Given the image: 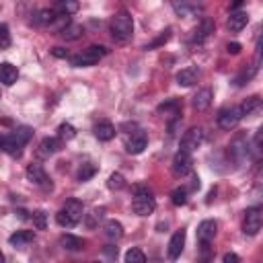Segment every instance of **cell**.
<instances>
[{"mask_svg":"<svg viewBox=\"0 0 263 263\" xmlns=\"http://www.w3.org/2000/svg\"><path fill=\"white\" fill-rule=\"evenodd\" d=\"M183 247H185V230H177V232L171 236V240H168V249H166L168 259H177V257L181 255Z\"/></svg>","mask_w":263,"mask_h":263,"instance_id":"cell-15","label":"cell"},{"mask_svg":"<svg viewBox=\"0 0 263 263\" xmlns=\"http://www.w3.org/2000/svg\"><path fill=\"white\" fill-rule=\"evenodd\" d=\"M171 201H173L175 205H185V203H187V189L177 187V189L171 193Z\"/></svg>","mask_w":263,"mask_h":263,"instance_id":"cell-38","label":"cell"},{"mask_svg":"<svg viewBox=\"0 0 263 263\" xmlns=\"http://www.w3.org/2000/svg\"><path fill=\"white\" fill-rule=\"evenodd\" d=\"M105 53H107V47H103V45H90L88 49L72 55L70 58V64L76 66V68H88V66H95Z\"/></svg>","mask_w":263,"mask_h":263,"instance_id":"cell-3","label":"cell"},{"mask_svg":"<svg viewBox=\"0 0 263 263\" xmlns=\"http://www.w3.org/2000/svg\"><path fill=\"white\" fill-rule=\"evenodd\" d=\"M242 2H245V0H232V4H230V10H236V8H240V6H242Z\"/></svg>","mask_w":263,"mask_h":263,"instance_id":"cell-44","label":"cell"},{"mask_svg":"<svg viewBox=\"0 0 263 263\" xmlns=\"http://www.w3.org/2000/svg\"><path fill=\"white\" fill-rule=\"evenodd\" d=\"M95 173H97V166H95V164H82V166L78 168L76 179H78L80 183H84V181H88L90 177H95Z\"/></svg>","mask_w":263,"mask_h":263,"instance_id":"cell-33","label":"cell"},{"mask_svg":"<svg viewBox=\"0 0 263 263\" xmlns=\"http://www.w3.org/2000/svg\"><path fill=\"white\" fill-rule=\"evenodd\" d=\"M16 78H18L16 66H12L10 62H2L0 64V82L6 84V86H10V84L16 82Z\"/></svg>","mask_w":263,"mask_h":263,"instance_id":"cell-20","label":"cell"},{"mask_svg":"<svg viewBox=\"0 0 263 263\" xmlns=\"http://www.w3.org/2000/svg\"><path fill=\"white\" fill-rule=\"evenodd\" d=\"M10 45V33L6 25H0V49H6Z\"/></svg>","mask_w":263,"mask_h":263,"instance_id":"cell-39","label":"cell"},{"mask_svg":"<svg viewBox=\"0 0 263 263\" xmlns=\"http://www.w3.org/2000/svg\"><path fill=\"white\" fill-rule=\"evenodd\" d=\"M78 8H80V4H78V0H60L58 2V6L53 8L58 14H74V12H78Z\"/></svg>","mask_w":263,"mask_h":263,"instance_id":"cell-28","label":"cell"},{"mask_svg":"<svg viewBox=\"0 0 263 263\" xmlns=\"http://www.w3.org/2000/svg\"><path fill=\"white\" fill-rule=\"evenodd\" d=\"M107 185H109V189L119 191V189H123V187H125V179H123V175H121V173H113V175L109 177Z\"/></svg>","mask_w":263,"mask_h":263,"instance_id":"cell-37","label":"cell"},{"mask_svg":"<svg viewBox=\"0 0 263 263\" xmlns=\"http://www.w3.org/2000/svg\"><path fill=\"white\" fill-rule=\"evenodd\" d=\"M247 25H249V14L242 12V10L232 12V14L228 16V23H226V27H228L230 33H238V31H242Z\"/></svg>","mask_w":263,"mask_h":263,"instance_id":"cell-16","label":"cell"},{"mask_svg":"<svg viewBox=\"0 0 263 263\" xmlns=\"http://www.w3.org/2000/svg\"><path fill=\"white\" fill-rule=\"evenodd\" d=\"M240 49H242V47H240V43H236V41H232V43H228V45H226V51H228V53H232V55L240 53Z\"/></svg>","mask_w":263,"mask_h":263,"instance_id":"cell-41","label":"cell"},{"mask_svg":"<svg viewBox=\"0 0 263 263\" xmlns=\"http://www.w3.org/2000/svg\"><path fill=\"white\" fill-rule=\"evenodd\" d=\"M10 136H12L18 144H23V146H25V144L33 138V127H29V125H18L16 129H12V132H10Z\"/></svg>","mask_w":263,"mask_h":263,"instance_id":"cell-27","label":"cell"},{"mask_svg":"<svg viewBox=\"0 0 263 263\" xmlns=\"http://www.w3.org/2000/svg\"><path fill=\"white\" fill-rule=\"evenodd\" d=\"M189 171H191V154L179 150V152L175 154V158H173V175L183 177V175H187Z\"/></svg>","mask_w":263,"mask_h":263,"instance_id":"cell-8","label":"cell"},{"mask_svg":"<svg viewBox=\"0 0 263 263\" xmlns=\"http://www.w3.org/2000/svg\"><path fill=\"white\" fill-rule=\"evenodd\" d=\"M92 132H95V136L101 140V142H109V140H113L115 138V125L113 123H109V121H99L95 127H92Z\"/></svg>","mask_w":263,"mask_h":263,"instance_id":"cell-18","label":"cell"},{"mask_svg":"<svg viewBox=\"0 0 263 263\" xmlns=\"http://www.w3.org/2000/svg\"><path fill=\"white\" fill-rule=\"evenodd\" d=\"M263 226V210L259 205L249 208L245 212V220H242V232L249 236H255Z\"/></svg>","mask_w":263,"mask_h":263,"instance_id":"cell-4","label":"cell"},{"mask_svg":"<svg viewBox=\"0 0 263 263\" xmlns=\"http://www.w3.org/2000/svg\"><path fill=\"white\" fill-rule=\"evenodd\" d=\"M60 245L66 249V251H82L84 249V240L74 236V234H64L60 238Z\"/></svg>","mask_w":263,"mask_h":263,"instance_id":"cell-26","label":"cell"},{"mask_svg":"<svg viewBox=\"0 0 263 263\" xmlns=\"http://www.w3.org/2000/svg\"><path fill=\"white\" fill-rule=\"evenodd\" d=\"M82 35H84V29H82V25H78V23H68V25L60 31V37L66 39V41H76V39H80Z\"/></svg>","mask_w":263,"mask_h":263,"instance_id":"cell-21","label":"cell"},{"mask_svg":"<svg viewBox=\"0 0 263 263\" xmlns=\"http://www.w3.org/2000/svg\"><path fill=\"white\" fill-rule=\"evenodd\" d=\"M0 150H4L12 158H21L23 156V144H18L10 134L8 136H0Z\"/></svg>","mask_w":263,"mask_h":263,"instance_id":"cell-12","label":"cell"},{"mask_svg":"<svg viewBox=\"0 0 263 263\" xmlns=\"http://www.w3.org/2000/svg\"><path fill=\"white\" fill-rule=\"evenodd\" d=\"M242 119L240 115V109L238 107H224L218 111V125L222 129H232L236 127V123Z\"/></svg>","mask_w":263,"mask_h":263,"instance_id":"cell-6","label":"cell"},{"mask_svg":"<svg viewBox=\"0 0 263 263\" xmlns=\"http://www.w3.org/2000/svg\"><path fill=\"white\" fill-rule=\"evenodd\" d=\"M212 29H214L212 21H208V18H205V21L201 23V27H197V29L193 31V33H195V35H193V41H201V39H205V37L212 33Z\"/></svg>","mask_w":263,"mask_h":263,"instance_id":"cell-31","label":"cell"},{"mask_svg":"<svg viewBox=\"0 0 263 263\" xmlns=\"http://www.w3.org/2000/svg\"><path fill=\"white\" fill-rule=\"evenodd\" d=\"M201 142H203V129H201V127H191V129H187V132L183 134V138H181V150L187 152V154H191L193 150L199 148Z\"/></svg>","mask_w":263,"mask_h":263,"instance_id":"cell-5","label":"cell"},{"mask_svg":"<svg viewBox=\"0 0 263 263\" xmlns=\"http://www.w3.org/2000/svg\"><path fill=\"white\" fill-rule=\"evenodd\" d=\"M31 220H33V226H35L37 230H45V226H47V214H45L43 210L33 212V214H31Z\"/></svg>","mask_w":263,"mask_h":263,"instance_id":"cell-34","label":"cell"},{"mask_svg":"<svg viewBox=\"0 0 263 263\" xmlns=\"http://www.w3.org/2000/svg\"><path fill=\"white\" fill-rule=\"evenodd\" d=\"M62 212L74 222V224H78L80 220H82V212H84V205H82V201H78V199H68L66 201V205L62 208Z\"/></svg>","mask_w":263,"mask_h":263,"instance_id":"cell-14","label":"cell"},{"mask_svg":"<svg viewBox=\"0 0 263 263\" xmlns=\"http://www.w3.org/2000/svg\"><path fill=\"white\" fill-rule=\"evenodd\" d=\"M105 253H107L109 257H117V249H115V247H109V249H105Z\"/></svg>","mask_w":263,"mask_h":263,"instance_id":"cell-45","label":"cell"},{"mask_svg":"<svg viewBox=\"0 0 263 263\" xmlns=\"http://www.w3.org/2000/svg\"><path fill=\"white\" fill-rule=\"evenodd\" d=\"M58 136H60L62 140H72V138L76 136V129H74V125H70V123H60V125H58Z\"/></svg>","mask_w":263,"mask_h":263,"instance_id":"cell-36","label":"cell"},{"mask_svg":"<svg viewBox=\"0 0 263 263\" xmlns=\"http://www.w3.org/2000/svg\"><path fill=\"white\" fill-rule=\"evenodd\" d=\"M216 232H218V224H216L214 220H203V222H199V226H197V240H199L201 245H205V242L214 240Z\"/></svg>","mask_w":263,"mask_h":263,"instance_id":"cell-11","label":"cell"},{"mask_svg":"<svg viewBox=\"0 0 263 263\" xmlns=\"http://www.w3.org/2000/svg\"><path fill=\"white\" fill-rule=\"evenodd\" d=\"M197 76H199L197 66H187V68H181V70L177 72L175 80H177L179 86H193V84L197 82Z\"/></svg>","mask_w":263,"mask_h":263,"instance_id":"cell-10","label":"cell"},{"mask_svg":"<svg viewBox=\"0 0 263 263\" xmlns=\"http://www.w3.org/2000/svg\"><path fill=\"white\" fill-rule=\"evenodd\" d=\"M33 238H35L33 230H16L14 234H10L8 242H10L12 247H27L29 242H33Z\"/></svg>","mask_w":263,"mask_h":263,"instance_id":"cell-22","label":"cell"},{"mask_svg":"<svg viewBox=\"0 0 263 263\" xmlns=\"http://www.w3.org/2000/svg\"><path fill=\"white\" fill-rule=\"evenodd\" d=\"M51 53H53L55 58H68V51H64L62 47H53V49H51Z\"/></svg>","mask_w":263,"mask_h":263,"instance_id":"cell-43","label":"cell"},{"mask_svg":"<svg viewBox=\"0 0 263 263\" xmlns=\"http://www.w3.org/2000/svg\"><path fill=\"white\" fill-rule=\"evenodd\" d=\"M171 33H173V29H171V27H166V29H164V31H162V33H160V35H158L154 41H150V43L146 45V49H156V47H162V45H164V43L171 39Z\"/></svg>","mask_w":263,"mask_h":263,"instance_id":"cell-32","label":"cell"},{"mask_svg":"<svg viewBox=\"0 0 263 263\" xmlns=\"http://www.w3.org/2000/svg\"><path fill=\"white\" fill-rule=\"evenodd\" d=\"M212 99H214L212 88H201V90H197V92L193 95L191 105H193V109H197V111H205V109L212 105Z\"/></svg>","mask_w":263,"mask_h":263,"instance_id":"cell-17","label":"cell"},{"mask_svg":"<svg viewBox=\"0 0 263 263\" xmlns=\"http://www.w3.org/2000/svg\"><path fill=\"white\" fill-rule=\"evenodd\" d=\"M2 261H4V255H2V251H0V263H2Z\"/></svg>","mask_w":263,"mask_h":263,"instance_id":"cell-46","label":"cell"},{"mask_svg":"<svg viewBox=\"0 0 263 263\" xmlns=\"http://www.w3.org/2000/svg\"><path fill=\"white\" fill-rule=\"evenodd\" d=\"M156 208V201L152 197V191L144 185H136L134 187V201H132V210L138 214V216H148L152 214Z\"/></svg>","mask_w":263,"mask_h":263,"instance_id":"cell-2","label":"cell"},{"mask_svg":"<svg viewBox=\"0 0 263 263\" xmlns=\"http://www.w3.org/2000/svg\"><path fill=\"white\" fill-rule=\"evenodd\" d=\"M257 70H259L257 62H255V64H251L249 68H242V70H240V74L234 78V84H236V86H242V84H247V82H249V80H251V78L257 74Z\"/></svg>","mask_w":263,"mask_h":263,"instance_id":"cell-29","label":"cell"},{"mask_svg":"<svg viewBox=\"0 0 263 263\" xmlns=\"http://www.w3.org/2000/svg\"><path fill=\"white\" fill-rule=\"evenodd\" d=\"M55 10L53 8H43V10H39L35 16H33V23L37 25V27H49L51 23H53V18H55Z\"/></svg>","mask_w":263,"mask_h":263,"instance_id":"cell-23","label":"cell"},{"mask_svg":"<svg viewBox=\"0 0 263 263\" xmlns=\"http://www.w3.org/2000/svg\"><path fill=\"white\" fill-rule=\"evenodd\" d=\"M27 179L31 181V183H35V185H41V187H51V183H49V179H47V173L43 171V166L41 164H37V162H33V164H29L27 166Z\"/></svg>","mask_w":263,"mask_h":263,"instance_id":"cell-9","label":"cell"},{"mask_svg":"<svg viewBox=\"0 0 263 263\" xmlns=\"http://www.w3.org/2000/svg\"><path fill=\"white\" fill-rule=\"evenodd\" d=\"M132 33H134V21H132V16L125 10L115 12V16L111 18V37L117 43H125V41L132 39Z\"/></svg>","mask_w":263,"mask_h":263,"instance_id":"cell-1","label":"cell"},{"mask_svg":"<svg viewBox=\"0 0 263 263\" xmlns=\"http://www.w3.org/2000/svg\"><path fill=\"white\" fill-rule=\"evenodd\" d=\"M259 107H261V97H259V95H253V97H249L247 101H242V103L238 105V109H240V115H242V117H247V115L255 113Z\"/></svg>","mask_w":263,"mask_h":263,"instance_id":"cell-24","label":"cell"},{"mask_svg":"<svg viewBox=\"0 0 263 263\" xmlns=\"http://www.w3.org/2000/svg\"><path fill=\"white\" fill-rule=\"evenodd\" d=\"M60 150V138H43L37 146V156L39 158H49Z\"/></svg>","mask_w":263,"mask_h":263,"instance_id":"cell-13","label":"cell"},{"mask_svg":"<svg viewBox=\"0 0 263 263\" xmlns=\"http://www.w3.org/2000/svg\"><path fill=\"white\" fill-rule=\"evenodd\" d=\"M146 146H148V138H146V134L140 132V129L134 132V134L127 138V142H125V150H127L129 154H142Z\"/></svg>","mask_w":263,"mask_h":263,"instance_id":"cell-7","label":"cell"},{"mask_svg":"<svg viewBox=\"0 0 263 263\" xmlns=\"http://www.w3.org/2000/svg\"><path fill=\"white\" fill-rule=\"evenodd\" d=\"M230 156H232L236 162L247 156V138H245L242 134H238V136L230 142Z\"/></svg>","mask_w":263,"mask_h":263,"instance_id":"cell-19","label":"cell"},{"mask_svg":"<svg viewBox=\"0 0 263 263\" xmlns=\"http://www.w3.org/2000/svg\"><path fill=\"white\" fill-rule=\"evenodd\" d=\"M105 236L111 238V240H119V238L123 236V226H121V222H117V220H107V222H105Z\"/></svg>","mask_w":263,"mask_h":263,"instance_id":"cell-25","label":"cell"},{"mask_svg":"<svg viewBox=\"0 0 263 263\" xmlns=\"http://www.w3.org/2000/svg\"><path fill=\"white\" fill-rule=\"evenodd\" d=\"M125 263H144L146 261V255H144V251L142 249H138V247H132L127 253H125Z\"/></svg>","mask_w":263,"mask_h":263,"instance_id":"cell-30","label":"cell"},{"mask_svg":"<svg viewBox=\"0 0 263 263\" xmlns=\"http://www.w3.org/2000/svg\"><path fill=\"white\" fill-rule=\"evenodd\" d=\"M103 216H105V210H103V208H95V210L86 216V220H84V222H86V226H88V228H95V226H97V222H101V220H103Z\"/></svg>","mask_w":263,"mask_h":263,"instance_id":"cell-35","label":"cell"},{"mask_svg":"<svg viewBox=\"0 0 263 263\" xmlns=\"http://www.w3.org/2000/svg\"><path fill=\"white\" fill-rule=\"evenodd\" d=\"M55 222H58L62 228H72V226H76V224H74V222H72V220H70V218H68V216L62 212V210L55 214Z\"/></svg>","mask_w":263,"mask_h":263,"instance_id":"cell-40","label":"cell"},{"mask_svg":"<svg viewBox=\"0 0 263 263\" xmlns=\"http://www.w3.org/2000/svg\"><path fill=\"white\" fill-rule=\"evenodd\" d=\"M222 261H224V263H238V261H240V257H238V255H234V253H226V255L222 257Z\"/></svg>","mask_w":263,"mask_h":263,"instance_id":"cell-42","label":"cell"}]
</instances>
